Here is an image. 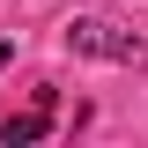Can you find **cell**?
Returning <instances> with one entry per match:
<instances>
[{"mask_svg": "<svg viewBox=\"0 0 148 148\" xmlns=\"http://www.w3.org/2000/svg\"><path fill=\"white\" fill-rule=\"evenodd\" d=\"M67 45L89 52V59H141V37L119 30V22H104V15H74L67 22Z\"/></svg>", "mask_w": 148, "mask_h": 148, "instance_id": "obj_1", "label": "cell"}, {"mask_svg": "<svg viewBox=\"0 0 148 148\" xmlns=\"http://www.w3.org/2000/svg\"><path fill=\"white\" fill-rule=\"evenodd\" d=\"M52 89H37V104L30 111H15V119H8V126H0V141H8V148H30V141H45V126H52Z\"/></svg>", "mask_w": 148, "mask_h": 148, "instance_id": "obj_2", "label": "cell"}, {"mask_svg": "<svg viewBox=\"0 0 148 148\" xmlns=\"http://www.w3.org/2000/svg\"><path fill=\"white\" fill-rule=\"evenodd\" d=\"M8 59H15V45H8V37H0V67H8Z\"/></svg>", "mask_w": 148, "mask_h": 148, "instance_id": "obj_3", "label": "cell"}]
</instances>
